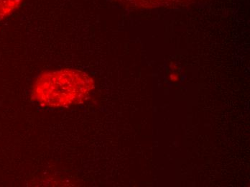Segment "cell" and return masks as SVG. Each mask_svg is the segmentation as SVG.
Returning <instances> with one entry per match:
<instances>
[{"mask_svg": "<svg viewBox=\"0 0 250 187\" xmlns=\"http://www.w3.org/2000/svg\"><path fill=\"white\" fill-rule=\"evenodd\" d=\"M118 1H121V2L124 3V4H127V5L134 6V7H138V4H140V1L142 0H118ZM173 1V3L180 2V1H189L190 0H156L155 2V7H159V6L165 5L167 4L168 1ZM150 0H147L146 2L145 7H148L149 3H150Z\"/></svg>", "mask_w": 250, "mask_h": 187, "instance_id": "3957f363", "label": "cell"}, {"mask_svg": "<svg viewBox=\"0 0 250 187\" xmlns=\"http://www.w3.org/2000/svg\"><path fill=\"white\" fill-rule=\"evenodd\" d=\"M94 88V79L84 71L71 68L48 71L35 80L31 100L41 107H69L84 103Z\"/></svg>", "mask_w": 250, "mask_h": 187, "instance_id": "6da1fadb", "label": "cell"}, {"mask_svg": "<svg viewBox=\"0 0 250 187\" xmlns=\"http://www.w3.org/2000/svg\"><path fill=\"white\" fill-rule=\"evenodd\" d=\"M24 0H0V22L15 13Z\"/></svg>", "mask_w": 250, "mask_h": 187, "instance_id": "7a4b0ae2", "label": "cell"}]
</instances>
